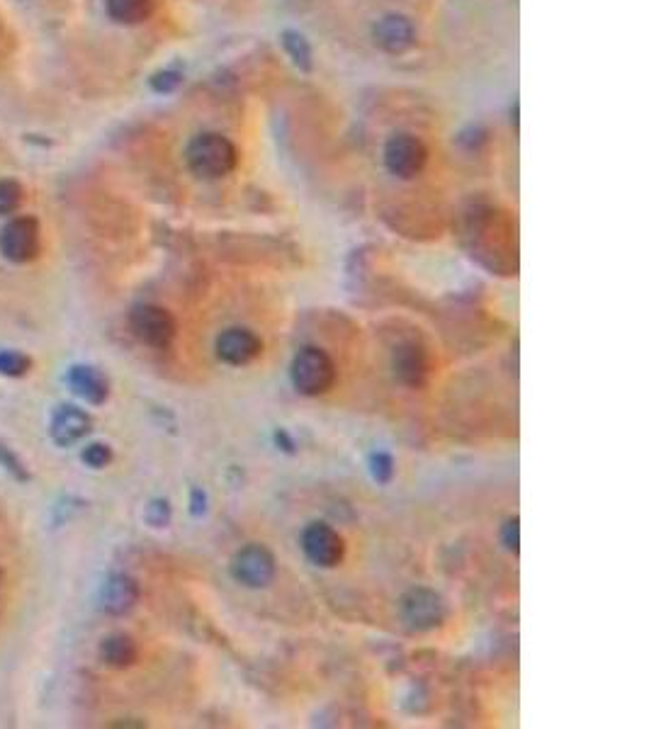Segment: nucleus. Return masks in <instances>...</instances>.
Returning <instances> with one entry per match:
<instances>
[{
	"instance_id": "obj_19",
	"label": "nucleus",
	"mask_w": 649,
	"mask_h": 729,
	"mask_svg": "<svg viewBox=\"0 0 649 729\" xmlns=\"http://www.w3.org/2000/svg\"><path fill=\"white\" fill-rule=\"evenodd\" d=\"M370 474L377 484H389L394 477V460L389 452H372L370 455Z\"/></svg>"
},
{
	"instance_id": "obj_20",
	"label": "nucleus",
	"mask_w": 649,
	"mask_h": 729,
	"mask_svg": "<svg viewBox=\"0 0 649 729\" xmlns=\"http://www.w3.org/2000/svg\"><path fill=\"white\" fill-rule=\"evenodd\" d=\"M144 521L151 528H166L171 523V504L166 499H154L144 511Z\"/></svg>"
},
{
	"instance_id": "obj_26",
	"label": "nucleus",
	"mask_w": 649,
	"mask_h": 729,
	"mask_svg": "<svg viewBox=\"0 0 649 729\" xmlns=\"http://www.w3.org/2000/svg\"><path fill=\"white\" fill-rule=\"evenodd\" d=\"M0 465H8V469L15 474V477L25 479V474H22V465L18 460H15L13 452H10L8 448H0Z\"/></svg>"
},
{
	"instance_id": "obj_21",
	"label": "nucleus",
	"mask_w": 649,
	"mask_h": 729,
	"mask_svg": "<svg viewBox=\"0 0 649 729\" xmlns=\"http://www.w3.org/2000/svg\"><path fill=\"white\" fill-rule=\"evenodd\" d=\"M81 460L86 462L88 467H93V469H103V467H107V465H110V462H112V450H110V445H107V443H90L88 448L83 450Z\"/></svg>"
},
{
	"instance_id": "obj_17",
	"label": "nucleus",
	"mask_w": 649,
	"mask_h": 729,
	"mask_svg": "<svg viewBox=\"0 0 649 729\" xmlns=\"http://www.w3.org/2000/svg\"><path fill=\"white\" fill-rule=\"evenodd\" d=\"M25 202V190L18 180H0V214H15Z\"/></svg>"
},
{
	"instance_id": "obj_12",
	"label": "nucleus",
	"mask_w": 649,
	"mask_h": 729,
	"mask_svg": "<svg viewBox=\"0 0 649 729\" xmlns=\"http://www.w3.org/2000/svg\"><path fill=\"white\" fill-rule=\"evenodd\" d=\"M375 42L382 52L404 54L406 49L414 47L416 30L404 15H387L375 25Z\"/></svg>"
},
{
	"instance_id": "obj_18",
	"label": "nucleus",
	"mask_w": 649,
	"mask_h": 729,
	"mask_svg": "<svg viewBox=\"0 0 649 729\" xmlns=\"http://www.w3.org/2000/svg\"><path fill=\"white\" fill-rule=\"evenodd\" d=\"M32 370V360L18 350H0V375L25 377Z\"/></svg>"
},
{
	"instance_id": "obj_4",
	"label": "nucleus",
	"mask_w": 649,
	"mask_h": 729,
	"mask_svg": "<svg viewBox=\"0 0 649 729\" xmlns=\"http://www.w3.org/2000/svg\"><path fill=\"white\" fill-rule=\"evenodd\" d=\"M399 613H402V620L411 630L416 632H431L445 623V615H448V608H445L440 593L431 589H411L404 593L402 603H399Z\"/></svg>"
},
{
	"instance_id": "obj_16",
	"label": "nucleus",
	"mask_w": 649,
	"mask_h": 729,
	"mask_svg": "<svg viewBox=\"0 0 649 729\" xmlns=\"http://www.w3.org/2000/svg\"><path fill=\"white\" fill-rule=\"evenodd\" d=\"M105 8L120 25H141L154 15V0H105Z\"/></svg>"
},
{
	"instance_id": "obj_8",
	"label": "nucleus",
	"mask_w": 649,
	"mask_h": 729,
	"mask_svg": "<svg viewBox=\"0 0 649 729\" xmlns=\"http://www.w3.org/2000/svg\"><path fill=\"white\" fill-rule=\"evenodd\" d=\"M428 161V151L421 139L414 134H394L385 146V166L397 178L409 180L423 171Z\"/></svg>"
},
{
	"instance_id": "obj_27",
	"label": "nucleus",
	"mask_w": 649,
	"mask_h": 729,
	"mask_svg": "<svg viewBox=\"0 0 649 729\" xmlns=\"http://www.w3.org/2000/svg\"><path fill=\"white\" fill-rule=\"evenodd\" d=\"M273 438H275V443H278L280 448L285 450V452H295V440L290 438V433H287L285 428H278V431H275Z\"/></svg>"
},
{
	"instance_id": "obj_14",
	"label": "nucleus",
	"mask_w": 649,
	"mask_h": 729,
	"mask_svg": "<svg viewBox=\"0 0 649 729\" xmlns=\"http://www.w3.org/2000/svg\"><path fill=\"white\" fill-rule=\"evenodd\" d=\"M392 367H394V375L399 377V382L406 384V387H421L428 380V355L426 350L416 343H404L394 350L392 355Z\"/></svg>"
},
{
	"instance_id": "obj_11",
	"label": "nucleus",
	"mask_w": 649,
	"mask_h": 729,
	"mask_svg": "<svg viewBox=\"0 0 649 729\" xmlns=\"http://www.w3.org/2000/svg\"><path fill=\"white\" fill-rule=\"evenodd\" d=\"M66 384L78 399L88 401V404L100 406L110 397V380L105 377L103 370L93 365H73L66 375Z\"/></svg>"
},
{
	"instance_id": "obj_5",
	"label": "nucleus",
	"mask_w": 649,
	"mask_h": 729,
	"mask_svg": "<svg viewBox=\"0 0 649 729\" xmlns=\"http://www.w3.org/2000/svg\"><path fill=\"white\" fill-rule=\"evenodd\" d=\"M231 576L246 589H265L275 576V557L268 547L246 545L231 559Z\"/></svg>"
},
{
	"instance_id": "obj_25",
	"label": "nucleus",
	"mask_w": 649,
	"mask_h": 729,
	"mask_svg": "<svg viewBox=\"0 0 649 729\" xmlns=\"http://www.w3.org/2000/svg\"><path fill=\"white\" fill-rule=\"evenodd\" d=\"M205 511H207V494L202 489H193V494H190V513H193L195 518H200Z\"/></svg>"
},
{
	"instance_id": "obj_13",
	"label": "nucleus",
	"mask_w": 649,
	"mask_h": 729,
	"mask_svg": "<svg viewBox=\"0 0 649 729\" xmlns=\"http://www.w3.org/2000/svg\"><path fill=\"white\" fill-rule=\"evenodd\" d=\"M139 586L132 576L112 574L100 589V608L110 615H127L137 606Z\"/></svg>"
},
{
	"instance_id": "obj_1",
	"label": "nucleus",
	"mask_w": 649,
	"mask_h": 729,
	"mask_svg": "<svg viewBox=\"0 0 649 729\" xmlns=\"http://www.w3.org/2000/svg\"><path fill=\"white\" fill-rule=\"evenodd\" d=\"M188 168L202 180H219L229 175L239 161V151L227 137L214 132L197 134L185 151Z\"/></svg>"
},
{
	"instance_id": "obj_3",
	"label": "nucleus",
	"mask_w": 649,
	"mask_h": 729,
	"mask_svg": "<svg viewBox=\"0 0 649 729\" xmlns=\"http://www.w3.org/2000/svg\"><path fill=\"white\" fill-rule=\"evenodd\" d=\"M129 326L144 346L163 350L176 338V319L156 304H139L129 314Z\"/></svg>"
},
{
	"instance_id": "obj_2",
	"label": "nucleus",
	"mask_w": 649,
	"mask_h": 729,
	"mask_svg": "<svg viewBox=\"0 0 649 729\" xmlns=\"http://www.w3.org/2000/svg\"><path fill=\"white\" fill-rule=\"evenodd\" d=\"M292 387L302 397H321L336 382V365L321 348H302L290 367Z\"/></svg>"
},
{
	"instance_id": "obj_24",
	"label": "nucleus",
	"mask_w": 649,
	"mask_h": 729,
	"mask_svg": "<svg viewBox=\"0 0 649 729\" xmlns=\"http://www.w3.org/2000/svg\"><path fill=\"white\" fill-rule=\"evenodd\" d=\"M180 83V76L178 73H171V71H163L158 73V76H154V88L161 90V93H168V90H173Z\"/></svg>"
},
{
	"instance_id": "obj_6",
	"label": "nucleus",
	"mask_w": 649,
	"mask_h": 729,
	"mask_svg": "<svg viewBox=\"0 0 649 729\" xmlns=\"http://www.w3.org/2000/svg\"><path fill=\"white\" fill-rule=\"evenodd\" d=\"M0 253L10 263H30L39 256V222L35 217H18L0 231Z\"/></svg>"
},
{
	"instance_id": "obj_22",
	"label": "nucleus",
	"mask_w": 649,
	"mask_h": 729,
	"mask_svg": "<svg viewBox=\"0 0 649 729\" xmlns=\"http://www.w3.org/2000/svg\"><path fill=\"white\" fill-rule=\"evenodd\" d=\"M518 523H521L518 518H509L504 523V528H501V542H504L506 550L513 552V555H518V545H521V525Z\"/></svg>"
},
{
	"instance_id": "obj_10",
	"label": "nucleus",
	"mask_w": 649,
	"mask_h": 729,
	"mask_svg": "<svg viewBox=\"0 0 649 729\" xmlns=\"http://www.w3.org/2000/svg\"><path fill=\"white\" fill-rule=\"evenodd\" d=\"M93 431V418L73 404H64L52 414L49 435L59 448H71Z\"/></svg>"
},
{
	"instance_id": "obj_15",
	"label": "nucleus",
	"mask_w": 649,
	"mask_h": 729,
	"mask_svg": "<svg viewBox=\"0 0 649 729\" xmlns=\"http://www.w3.org/2000/svg\"><path fill=\"white\" fill-rule=\"evenodd\" d=\"M139 657L137 642L129 635H110L100 644V659L105 661L110 669H127Z\"/></svg>"
},
{
	"instance_id": "obj_7",
	"label": "nucleus",
	"mask_w": 649,
	"mask_h": 729,
	"mask_svg": "<svg viewBox=\"0 0 649 729\" xmlns=\"http://www.w3.org/2000/svg\"><path fill=\"white\" fill-rule=\"evenodd\" d=\"M302 550L314 567L334 569L346 555L343 538L326 523H309L302 530Z\"/></svg>"
},
{
	"instance_id": "obj_9",
	"label": "nucleus",
	"mask_w": 649,
	"mask_h": 729,
	"mask_svg": "<svg viewBox=\"0 0 649 729\" xmlns=\"http://www.w3.org/2000/svg\"><path fill=\"white\" fill-rule=\"evenodd\" d=\"M214 350H217V358L222 360V363L234 365V367H244L248 363H253V360L261 355L263 343L251 329L234 326V329H227V331L219 333Z\"/></svg>"
},
{
	"instance_id": "obj_23",
	"label": "nucleus",
	"mask_w": 649,
	"mask_h": 729,
	"mask_svg": "<svg viewBox=\"0 0 649 729\" xmlns=\"http://www.w3.org/2000/svg\"><path fill=\"white\" fill-rule=\"evenodd\" d=\"M285 47L290 49L292 56H295L297 64H299V61H302V64H307L309 56H312V54H309V47H307V42H304V37L295 35V32H287V35H285Z\"/></svg>"
}]
</instances>
